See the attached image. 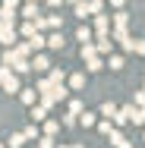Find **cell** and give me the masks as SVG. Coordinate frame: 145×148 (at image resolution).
Returning <instances> with one entry per match:
<instances>
[{"label":"cell","mask_w":145,"mask_h":148,"mask_svg":"<svg viewBox=\"0 0 145 148\" xmlns=\"http://www.w3.org/2000/svg\"><path fill=\"white\" fill-rule=\"evenodd\" d=\"M0 85H3V91H6V95H19V79L10 73V66L3 69V79H0Z\"/></svg>","instance_id":"cell-1"},{"label":"cell","mask_w":145,"mask_h":148,"mask_svg":"<svg viewBox=\"0 0 145 148\" xmlns=\"http://www.w3.org/2000/svg\"><path fill=\"white\" fill-rule=\"evenodd\" d=\"M95 35H111V19L104 13H95Z\"/></svg>","instance_id":"cell-2"},{"label":"cell","mask_w":145,"mask_h":148,"mask_svg":"<svg viewBox=\"0 0 145 148\" xmlns=\"http://www.w3.org/2000/svg\"><path fill=\"white\" fill-rule=\"evenodd\" d=\"M111 145H114V148H133V142H129V139L114 126V129H111Z\"/></svg>","instance_id":"cell-3"},{"label":"cell","mask_w":145,"mask_h":148,"mask_svg":"<svg viewBox=\"0 0 145 148\" xmlns=\"http://www.w3.org/2000/svg\"><path fill=\"white\" fill-rule=\"evenodd\" d=\"M44 44H47L51 51H60V47H63V35H60V32H54L51 38H44Z\"/></svg>","instance_id":"cell-4"},{"label":"cell","mask_w":145,"mask_h":148,"mask_svg":"<svg viewBox=\"0 0 145 148\" xmlns=\"http://www.w3.org/2000/svg\"><path fill=\"white\" fill-rule=\"evenodd\" d=\"M32 69H38V73H44V69H51V63H47V57H44V54H38V57L32 60Z\"/></svg>","instance_id":"cell-5"},{"label":"cell","mask_w":145,"mask_h":148,"mask_svg":"<svg viewBox=\"0 0 145 148\" xmlns=\"http://www.w3.org/2000/svg\"><path fill=\"white\" fill-rule=\"evenodd\" d=\"M85 66H88V73H98V69H104V63H101V57L95 54V57H85Z\"/></svg>","instance_id":"cell-6"},{"label":"cell","mask_w":145,"mask_h":148,"mask_svg":"<svg viewBox=\"0 0 145 148\" xmlns=\"http://www.w3.org/2000/svg\"><path fill=\"white\" fill-rule=\"evenodd\" d=\"M19 98H22V104H29V107H32V104H35V98H38V91H35V88H25V91L19 88Z\"/></svg>","instance_id":"cell-7"},{"label":"cell","mask_w":145,"mask_h":148,"mask_svg":"<svg viewBox=\"0 0 145 148\" xmlns=\"http://www.w3.org/2000/svg\"><path fill=\"white\" fill-rule=\"evenodd\" d=\"M76 38H79V41H82V44H88V41H91V38H95V32L88 29V25H82V29L76 32Z\"/></svg>","instance_id":"cell-8"},{"label":"cell","mask_w":145,"mask_h":148,"mask_svg":"<svg viewBox=\"0 0 145 148\" xmlns=\"http://www.w3.org/2000/svg\"><path fill=\"white\" fill-rule=\"evenodd\" d=\"M101 117L114 120V117H117V104H111V101H107V104H101Z\"/></svg>","instance_id":"cell-9"},{"label":"cell","mask_w":145,"mask_h":148,"mask_svg":"<svg viewBox=\"0 0 145 148\" xmlns=\"http://www.w3.org/2000/svg\"><path fill=\"white\" fill-rule=\"evenodd\" d=\"M114 25H117V29H126V25H129V16H126L123 10H120V13L114 16Z\"/></svg>","instance_id":"cell-10"},{"label":"cell","mask_w":145,"mask_h":148,"mask_svg":"<svg viewBox=\"0 0 145 148\" xmlns=\"http://www.w3.org/2000/svg\"><path fill=\"white\" fill-rule=\"evenodd\" d=\"M29 47H32V51H41V47H44V38H41L38 32H35V35L29 38Z\"/></svg>","instance_id":"cell-11"},{"label":"cell","mask_w":145,"mask_h":148,"mask_svg":"<svg viewBox=\"0 0 145 148\" xmlns=\"http://www.w3.org/2000/svg\"><path fill=\"white\" fill-rule=\"evenodd\" d=\"M60 25H63V19H60V16H47L41 29H60Z\"/></svg>","instance_id":"cell-12"},{"label":"cell","mask_w":145,"mask_h":148,"mask_svg":"<svg viewBox=\"0 0 145 148\" xmlns=\"http://www.w3.org/2000/svg\"><path fill=\"white\" fill-rule=\"evenodd\" d=\"M44 117H47V107H35V104H32V120H35V123H41Z\"/></svg>","instance_id":"cell-13"},{"label":"cell","mask_w":145,"mask_h":148,"mask_svg":"<svg viewBox=\"0 0 145 148\" xmlns=\"http://www.w3.org/2000/svg\"><path fill=\"white\" fill-rule=\"evenodd\" d=\"M79 123H82V126H95L98 120H95V114H88V110H82V114H79Z\"/></svg>","instance_id":"cell-14"},{"label":"cell","mask_w":145,"mask_h":148,"mask_svg":"<svg viewBox=\"0 0 145 148\" xmlns=\"http://www.w3.org/2000/svg\"><path fill=\"white\" fill-rule=\"evenodd\" d=\"M82 85H85V76H82V73L69 76V88H82Z\"/></svg>","instance_id":"cell-15"},{"label":"cell","mask_w":145,"mask_h":148,"mask_svg":"<svg viewBox=\"0 0 145 148\" xmlns=\"http://www.w3.org/2000/svg\"><path fill=\"white\" fill-rule=\"evenodd\" d=\"M111 129H114V120H101L98 123V132L101 136H111Z\"/></svg>","instance_id":"cell-16"},{"label":"cell","mask_w":145,"mask_h":148,"mask_svg":"<svg viewBox=\"0 0 145 148\" xmlns=\"http://www.w3.org/2000/svg\"><path fill=\"white\" fill-rule=\"evenodd\" d=\"M57 129H60L57 120H47V123H44V136H57Z\"/></svg>","instance_id":"cell-17"},{"label":"cell","mask_w":145,"mask_h":148,"mask_svg":"<svg viewBox=\"0 0 145 148\" xmlns=\"http://www.w3.org/2000/svg\"><path fill=\"white\" fill-rule=\"evenodd\" d=\"M22 142H25L22 132H13V136H10V148H22Z\"/></svg>","instance_id":"cell-18"},{"label":"cell","mask_w":145,"mask_h":148,"mask_svg":"<svg viewBox=\"0 0 145 148\" xmlns=\"http://www.w3.org/2000/svg\"><path fill=\"white\" fill-rule=\"evenodd\" d=\"M22 16H25V19H32V22H35V19H38V16H41V13H38V6H25V10H22Z\"/></svg>","instance_id":"cell-19"},{"label":"cell","mask_w":145,"mask_h":148,"mask_svg":"<svg viewBox=\"0 0 145 148\" xmlns=\"http://www.w3.org/2000/svg\"><path fill=\"white\" fill-rule=\"evenodd\" d=\"M82 110H85V107H82V101H76V98H73V101H69V114H73V117H79Z\"/></svg>","instance_id":"cell-20"},{"label":"cell","mask_w":145,"mask_h":148,"mask_svg":"<svg viewBox=\"0 0 145 148\" xmlns=\"http://www.w3.org/2000/svg\"><path fill=\"white\" fill-rule=\"evenodd\" d=\"M76 16H79V19H85V16H91V13H88V3H82V0L76 3Z\"/></svg>","instance_id":"cell-21"},{"label":"cell","mask_w":145,"mask_h":148,"mask_svg":"<svg viewBox=\"0 0 145 148\" xmlns=\"http://www.w3.org/2000/svg\"><path fill=\"white\" fill-rule=\"evenodd\" d=\"M38 148H57L54 145V136H41L38 139Z\"/></svg>","instance_id":"cell-22"},{"label":"cell","mask_w":145,"mask_h":148,"mask_svg":"<svg viewBox=\"0 0 145 148\" xmlns=\"http://www.w3.org/2000/svg\"><path fill=\"white\" fill-rule=\"evenodd\" d=\"M95 54H98V51H95V44H91V41L82 44V60H85V57H95Z\"/></svg>","instance_id":"cell-23"},{"label":"cell","mask_w":145,"mask_h":148,"mask_svg":"<svg viewBox=\"0 0 145 148\" xmlns=\"http://www.w3.org/2000/svg\"><path fill=\"white\" fill-rule=\"evenodd\" d=\"M63 79H66V73H63V69H54V73H51V82H54V85H60Z\"/></svg>","instance_id":"cell-24"},{"label":"cell","mask_w":145,"mask_h":148,"mask_svg":"<svg viewBox=\"0 0 145 148\" xmlns=\"http://www.w3.org/2000/svg\"><path fill=\"white\" fill-rule=\"evenodd\" d=\"M35 32H38V29H35V22H32V19H29V22H25V25H22V35H25V38H32V35H35Z\"/></svg>","instance_id":"cell-25"},{"label":"cell","mask_w":145,"mask_h":148,"mask_svg":"<svg viewBox=\"0 0 145 148\" xmlns=\"http://www.w3.org/2000/svg\"><path fill=\"white\" fill-rule=\"evenodd\" d=\"M107 66H111V69H123V57H111Z\"/></svg>","instance_id":"cell-26"},{"label":"cell","mask_w":145,"mask_h":148,"mask_svg":"<svg viewBox=\"0 0 145 148\" xmlns=\"http://www.w3.org/2000/svg\"><path fill=\"white\" fill-rule=\"evenodd\" d=\"M88 13H91V16L101 13V0H88Z\"/></svg>","instance_id":"cell-27"},{"label":"cell","mask_w":145,"mask_h":148,"mask_svg":"<svg viewBox=\"0 0 145 148\" xmlns=\"http://www.w3.org/2000/svg\"><path fill=\"white\" fill-rule=\"evenodd\" d=\"M133 104H136V107H142V104H145V88H142V91H136V98H133Z\"/></svg>","instance_id":"cell-28"},{"label":"cell","mask_w":145,"mask_h":148,"mask_svg":"<svg viewBox=\"0 0 145 148\" xmlns=\"http://www.w3.org/2000/svg\"><path fill=\"white\" fill-rule=\"evenodd\" d=\"M22 136H25V139H38V129H35V126H25V132H22Z\"/></svg>","instance_id":"cell-29"},{"label":"cell","mask_w":145,"mask_h":148,"mask_svg":"<svg viewBox=\"0 0 145 148\" xmlns=\"http://www.w3.org/2000/svg\"><path fill=\"white\" fill-rule=\"evenodd\" d=\"M133 54H145V41H136V47H133Z\"/></svg>","instance_id":"cell-30"},{"label":"cell","mask_w":145,"mask_h":148,"mask_svg":"<svg viewBox=\"0 0 145 148\" xmlns=\"http://www.w3.org/2000/svg\"><path fill=\"white\" fill-rule=\"evenodd\" d=\"M16 3L19 0H3V6H10V10H16Z\"/></svg>","instance_id":"cell-31"},{"label":"cell","mask_w":145,"mask_h":148,"mask_svg":"<svg viewBox=\"0 0 145 148\" xmlns=\"http://www.w3.org/2000/svg\"><path fill=\"white\" fill-rule=\"evenodd\" d=\"M111 6H117V10H120V6H123V0H111Z\"/></svg>","instance_id":"cell-32"},{"label":"cell","mask_w":145,"mask_h":148,"mask_svg":"<svg viewBox=\"0 0 145 148\" xmlns=\"http://www.w3.org/2000/svg\"><path fill=\"white\" fill-rule=\"evenodd\" d=\"M47 3H51V6H60V3H63V0H47Z\"/></svg>","instance_id":"cell-33"},{"label":"cell","mask_w":145,"mask_h":148,"mask_svg":"<svg viewBox=\"0 0 145 148\" xmlns=\"http://www.w3.org/2000/svg\"><path fill=\"white\" fill-rule=\"evenodd\" d=\"M66 3H79V0H66Z\"/></svg>","instance_id":"cell-34"},{"label":"cell","mask_w":145,"mask_h":148,"mask_svg":"<svg viewBox=\"0 0 145 148\" xmlns=\"http://www.w3.org/2000/svg\"><path fill=\"white\" fill-rule=\"evenodd\" d=\"M60 148H69V145H60Z\"/></svg>","instance_id":"cell-35"},{"label":"cell","mask_w":145,"mask_h":148,"mask_svg":"<svg viewBox=\"0 0 145 148\" xmlns=\"http://www.w3.org/2000/svg\"><path fill=\"white\" fill-rule=\"evenodd\" d=\"M0 148H3V145H0Z\"/></svg>","instance_id":"cell-36"},{"label":"cell","mask_w":145,"mask_h":148,"mask_svg":"<svg viewBox=\"0 0 145 148\" xmlns=\"http://www.w3.org/2000/svg\"><path fill=\"white\" fill-rule=\"evenodd\" d=\"M133 148H136V145H133Z\"/></svg>","instance_id":"cell-37"}]
</instances>
